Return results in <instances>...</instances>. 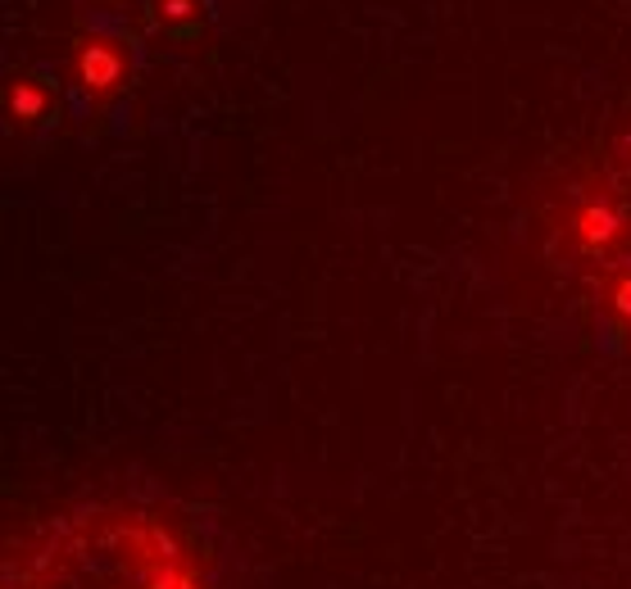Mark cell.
I'll use <instances>...</instances> for the list:
<instances>
[{
  "mask_svg": "<svg viewBox=\"0 0 631 589\" xmlns=\"http://www.w3.org/2000/svg\"><path fill=\"white\" fill-rule=\"evenodd\" d=\"M5 589H232V553L210 517L123 495L50 522L10 562Z\"/></svg>",
  "mask_w": 631,
  "mask_h": 589,
  "instance_id": "obj_1",
  "label": "cell"
},
{
  "mask_svg": "<svg viewBox=\"0 0 631 589\" xmlns=\"http://www.w3.org/2000/svg\"><path fill=\"white\" fill-rule=\"evenodd\" d=\"M554 268L604 336L631 345V132L586 159L550 200Z\"/></svg>",
  "mask_w": 631,
  "mask_h": 589,
  "instance_id": "obj_2",
  "label": "cell"
},
{
  "mask_svg": "<svg viewBox=\"0 0 631 589\" xmlns=\"http://www.w3.org/2000/svg\"><path fill=\"white\" fill-rule=\"evenodd\" d=\"M78 73H83V82L87 87H96V91H105V87H114L118 78H123V60L114 55L110 46H83L78 50Z\"/></svg>",
  "mask_w": 631,
  "mask_h": 589,
  "instance_id": "obj_3",
  "label": "cell"
},
{
  "mask_svg": "<svg viewBox=\"0 0 631 589\" xmlns=\"http://www.w3.org/2000/svg\"><path fill=\"white\" fill-rule=\"evenodd\" d=\"M10 105H14V114H18L23 123H37V118L46 114V91H37V87H28V82H18L14 95H10Z\"/></svg>",
  "mask_w": 631,
  "mask_h": 589,
  "instance_id": "obj_4",
  "label": "cell"
},
{
  "mask_svg": "<svg viewBox=\"0 0 631 589\" xmlns=\"http://www.w3.org/2000/svg\"><path fill=\"white\" fill-rule=\"evenodd\" d=\"M160 10H164V18H182V14H191L195 5H191V0H160Z\"/></svg>",
  "mask_w": 631,
  "mask_h": 589,
  "instance_id": "obj_5",
  "label": "cell"
}]
</instances>
